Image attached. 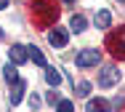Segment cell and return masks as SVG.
<instances>
[{
    "instance_id": "obj_11",
    "label": "cell",
    "mask_w": 125,
    "mask_h": 112,
    "mask_svg": "<svg viewBox=\"0 0 125 112\" xmlns=\"http://www.w3.org/2000/svg\"><path fill=\"white\" fill-rule=\"evenodd\" d=\"M3 75H5L8 83H19V80H21V78L16 75V64H5V67H3Z\"/></svg>"
},
{
    "instance_id": "obj_5",
    "label": "cell",
    "mask_w": 125,
    "mask_h": 112,
    "mask_svg": "<svg viewBox=\"0 0 125 112\" xmlns=\"http://www.w3.org/2000/svg\"><path fill=\"white\" fill-rule=\"evenodd\" d=\"M8 59H11V64H24V61H29V48H24V45H11V51H8Z\"/></svg>"
},
{
    "instance_id": "obj_13",
    "label": "cell",
    "mask_w": 125,
    "mask_h": 112,
    "mask_svg": "<svg viewBox=\"0 0 125 112\" xmlns=\"http://www.w3.org/2000/svg\"><path fill=\"white\" fill-rule=\"evenodd\" d=\"M29 59H32L35 64H40V67H45V56H43V51H40V48H35V45L29 48Z\"/></svg>"
},
{
    "instance_id": "obj_6",
    "label": "cell",
    "mask_w": 125,
    "mask_h": 112,
    "mask_svg": "<svg viewBox=\"0 0 125 112\" xmlns=\"http://www.w3.org/2000/svg\"><path fill=\"white\" fill-rule=\"evenodd\" d=\"M67 40H69V32L61 27H53L48 32V43L53 45V48H61V45H67Z\"/></svg>"
},
{
    "instance_id": "obj_2",
    "label": "cell",
    "mask_w": 125,
    "mask_h": 112,
    "mask_svg": "<svg viewBox=\"0 0 125 112\" xmlns=\"http://www.w3.org/2000/svg\"><path fill=\"white\" fill-rule=\"evenodd\" d=\"M106 45H109V51H112L115 59H125V29L115 32V35H109Z\"/></svg>"
},
{
    "instance_id": "obj_18",
    "label": "cell",
    "mask_w": 125,
    "mask_h": 112,
    "mask_svg": "<svg viewBox=\"0 0 125 112\" xmlns=\"http://www.w3.org/2000/svg\"><path fill=\"white\" fill-rule=\"evenodd\" d=\"M3 8H8V0H0V11H3Z\"/></svg>"
},
{
    "instance_id": "obj_15",
    "label": "cell",
    "mask_w": 125,
    "mask_h": 112,
    "mask_svg": "<svg viewBox=\"0 0 125 112\" xmlns=\"http://www.w3.org/2000/svg\"><path fill=\"white\" fill-rule=\"evenodd\" d=\"M88 91H91V83H80L77 85V96H88Z\"/></svg>"
},
{
    "instance_id": "obj_21",
    "label": "cell",
    "mask_w": 125,
    "mask_h": 112,
    "mask_svg": "<svg viewBox=\"0 0 125 112\" xmlns=\"http://www.w3.org/2000/svg\"><path fill=\"white\" fill-rule=\"evenodd\" d=\"M120 3H125V0H120Z\"/></svg>"
},
{
    "instance_id": "obj_3",
    "label": "cell",
    "mask_w": 125,
    "mask_h": 112,
    "mask_svg": "<svg viewBox=\"0 0 125 112\" xmlns=\"http://www.w3.org/2000/svg\"><path fill=\"white\" fill-rule=\"evenodd\" d=\"M115 83H120V69H117L115 64H106L99 72V85L101 88H112Z\"/></svg>"
},
{
    "instance_id": "obj_12",
    "label": "cell",
    "mask_w": 125,
    "mask_h": 112,
    "mask_svg": "<svg viewBox=\"0 0 125 112\" xmlns=\"http://www.w3.org/2000/svg\"><path fill=\"white\" fill-rule=\"evenodd\" d=\"M85 24H88V22H85V16H80V13H75V16H72V22H69L72 32H83V29H85Z\"/></svg>"
},
{
    "instance_id": "obj_19",
    "label": "cell",
    "mask_w": 125,
    "mask_h": 112,
    "mask_svg": "<svg viewBox=\"0 0 125 112\" xmlns=\"http://www.w3.org/2000/svg\"><path fill=\"white\" fill-rule=\"evenodd\" d=\"M64 3H75V0H64Z\"/></svg>"
},
{
    "instance_id": "obj_10",
    "label": "cell",
    "mask_w": 125,
    "mask_h": 112,
    "mask_svg": "<svg viewBox=\"0 0 125 112\" xmlns=\"http://www.w3.org/2000/svg\"><path fill=\"white\" fill-rule=\"evenodd\" d=\"M45 80H48V85L56 88V85L61 83V72H59L56 67H45Z\"/></svg>"
},
{
    "instance_id": "obj_20",
    "label": "cell",
    "mask_w": 125,
    "mask_h": 112,
    "mask_svg": "<svg viewBox=\"0 0 125 112\" xmlns=\"http://www.w3.org/2000/svg\"><path fill=\"white\" fill-rule=\"evenodd\" d=\"M0 37H3V29H0Z\"/></svg>"
},
{
    "instance_id": "obj_4",
    "label": "cell",
    "mask_w": 125,
    "mask_h": 112,
    "mask_svg": "<svg viewBox=\"0 0 125 112\" xmlns=\"http://www.w3.org/2000/svg\"><path fill=\"white\" fill-rule=\"evenodd\" d=\"M99 61H101V54H99V51H93V48L77 54V67H96Z\"/></svg>"
},
{
    "instance_id": "obj_8",
    "label": "cell",
    "mask_w": 125,
    "mask_h": 112,
    "mask_svg": "<svg viewBox=\"0 0 125 112\" xmlns=\"http://www.w3.org/2000/svg\"><path fill=\"white\" fill-rule=\"evenodd\" d=\"M24 91H27V83H24V80H19V83L13 85V91H11V104H13V107H16V104H21Z\"/></svg>"
},
{
    "instance_id": "obj_17",
    "label": "cell",
    "mask_w": 125,
    "mask_h": 112,
    "mask_svg": "<svg viewBox=\"0 0 125 112\" xmlns=\"http://www.w3.org/2000/svg\"><path fill=\"white\" fill-rule=\"evenodd\" d=\"M29 107H32V110H37V107H40V96H35V93H32V96H29Z\"/></svg>"
},
{
    "instance_id": "obj_7",
    "label": "cell",
    "mask_w": 125,
    "mask_h": 112,
    "mask_svg": "<svg viewBox=\"0 0 125 112\" xmlns=\"http://www.w3.org/2000/svg\"><path fill=\"white\" fill-rule=\"evenodd\" d=\"M85 112H109V101L106 99H91L85 104Z\"/></svg>"
},
{
    "instance_id": "obj_9",
    "label": "cell",
    "mask_w": 125,
    "mask_h": 112,
    "mask_svg": "<svg viewBox=\"0 0 125 112\" xmlns=\"http://www.w3.org/2000/svg\"><path fill=\"white\" fill-rule=\"evenodd\" d=\"M93 22H96V27H99V29H106V27H109V24H112V13L101 8L99 13H96V19H93Z\"/></svg>"
},
{
    "instance_id": "obj_14",
    "label": "cell",
    "mask_w": 125,
    "mask_h": 112,
    "mask_svg": "<svg viewBox=\"0 0 125 112\" xmlns=\"http://www.w3.org/2000/svg\"><path fill=\"white\" fill-rule=\"evenodd\" d=\"M72 110H75V107H72L69 99H61V101L56 104V112H72Z\"/></svg>"
},
{
    "instance_id": "obj_1",
    "label": "cell",
    "mask_w": 125,
    "mask_h": 112,
    "mask_svg": "<svg viewBox=\"0 0 125 112\" xmlns=\"http://www.w3.org/2000/svg\"><path fill=\"white\" fill-rule=\"evenodd\" d=\"M32 5L37 11V22L40 24H48V22H53L59 16V8L53 5V0H32Z\"/></svg>"
},
{
    "instance_id": "obj_16",
    "label": "cell",
    "mask_w": 125,
    "mask_h": 112,
    "mask_svg": "<svg viewBox=\"0 0 125 112\" xmlns=\"http://www.w3.org/2000/svg\"><path fill=\"white\" fill-rule=\"evenodd\" d=\"M45 101H48V104H53V107H56V104H59V101H61V99H59V96H56V93H53V91H51L48 96H45Z\"/></svg>"
}]
</instances>
